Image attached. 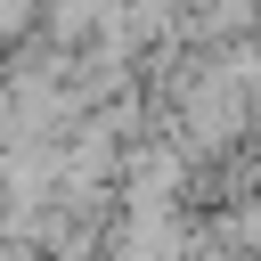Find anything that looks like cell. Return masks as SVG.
Instances as JSON below:
<instances>
[{
	"label": "cell",
	"mask_w": 261,
	"mask_h": 261,
	"mask_svg": "<svg viewBox=\"0 0 261 261\" xmlns=\"http://www.w3.org/2000/svg\"><path fill=\"white\" fill-rule=\"evenodd\" d=\"M33 16H41V0H0V49L33 41Z\"/></svg>",
	"instance_id": "1"
}]
</instances>
